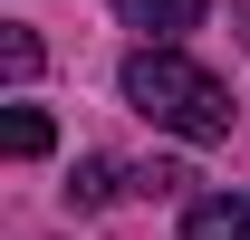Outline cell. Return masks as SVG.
I'll return each instance as SVG.
<instances>
[{
  "label": "cell",
  "mask_w": 250,
  "mask_h": 240,
  "mask_svg": "<svg viewBox=\"0 0 250 240\" xmlns=\"http://www.w3.org/2000/svg\"><path fill=\"white\" fill-rule=\"evenodd\" d=\"M125 106L154 116L164 135H183V144H221V135H231V96H221V77L192 67L183 48H135V58H125Z\"/></svg>",
  "instance_id": "6da1fadb"
},
{
  "label": "cell",
  "mask_w": 250,
  "mask_h": 240,
  "mask_svg": "<svg viewBox=\"0 0 250 240\" xmlns=\"http://www.w3.org/2000/svg\"><path fill=\"white\" fill-rule=\"evenodd\" d=\"M183 240H250V202L241 192H202L183 211Z\"/></svg>",
  "instance_id": "7a4b0ae2"
},
{
  "label": "cell",
  "mask_w": 250,
  "mask_h": 240,
  "mask_svg": "<svg viewBox=\"0 0 250 240\" xmlns=\"http://www.w3.org/2000/svg\"><path fill=\"white\" fill-rule=\"evenodd\" d=\"M116 20L125 29H154V48H173V39L202 20V0H116Z\"/></svg>",
  "instance_id": "3957f363"
},
{
  "label": "cell",
  "mask_w": 250,
  "mask_h": 240,
  "mask_svg": "<svg viewBox=\"0 0 250 240\" xmlns=\"http://www.w3.org/2000/svg\"><path fill=\"white\" fill-rule=\"evenodd\" d=\"M0 135H10V154H20V163H29V154H48V116H39V106H10V125H0Z\"/></svg>",
  "instance_id": "277c9868"
},
{
  "label": "cell",
  "mask_w": 250,
  "mask_h": 240,
  "mask_svg": "<svg viewBox=\"0 0 250 240\" xmlns=\"http://www.w3.org/2000/svg\"><path fill=\"white\" fill-rule=\"evenodd\" d=\"M67 192H77V202H106V192H116V163H106V154H87V163H77V182H67Z\"/></svg>",
  "instance_id": "5b68a950"
},
{
  "label": "cell",
  "mask_w": 250,
  "mask_h": 240,
  "mask_svg": "<svg viewBox=\"0 0 250 240\" xmlns=\"http://www.w3.org/2000/svg\"><path fill=\"white\" fill-rule=\"evenodd\" d=\"M0 67H10V77H29V67H39V39H29V29H10V39H0Z\"/></svg>",
  "instance_id": "8992f818"
},
{
  "label": "cell",
  "mask_w": 250,
  "mask_h": 240,
  "mask_svg": "<svg viewBox=\"0 0 250 240\" xmlns=\"http://www.w3.org/2000/svg\"><path fill=\"white\" fill-rule=\"evenodd\" d=\"M241 10H250V0H241Z\"/></svg>",
  "instance_id": "52a82bcc"
}]
</instances>
